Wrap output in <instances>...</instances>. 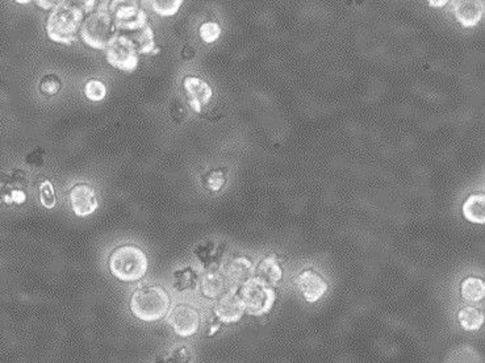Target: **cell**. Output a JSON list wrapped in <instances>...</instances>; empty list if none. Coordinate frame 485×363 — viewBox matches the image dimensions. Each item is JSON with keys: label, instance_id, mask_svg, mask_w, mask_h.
Instances as JSON below:
<instances>
[{"label": "cell", "instance_id": "4dcf8cb0", "mask_svg": "<svg viewBox=\"0 0 485 363\" xmlns=\"http://www.w3.org/2000/svg\"><path fill=\"white\" fill-rule=\"evenodd\" d=\"M25 162L30 166H33V167H40V166L44 165V151L42 149H36V151H32V153L27 155Z\"/></svg>", "mask_w": 485, "mask_h": 363}, {"label": "cell", "instance_id": "52a82bcc", "mask_svg": "<svg viewBox=\"0 0 485 363\" xmlns=\"http://www.w3.org/2000/svg\"><path fill=\"white\" fill-rule=\"evenodd\" d=\"M111 15H113L116 28L120 30L136 32L146 25V13L138 8L134 1H113Z\"/></svg>", "mask_w": 485, "mask_h": 363}, {"label": "cell", "instance_id": "9c48e42d", "mask_svg": "<svg viewBox=\"0 0 485 363\" xmlns=\"http://www.w3.org/2000/svg\"><path fill=\"white\" fill-rule=\"evenodd\" d=\"M245 311V304L238 293L234 290L224 293L214 305V313L219 321L225 324H233L240 321L242 319Z\"/></svg>", "mask_w": 485, "mask_h": 363}, {"label": "cell", "instance_id": "ffe728a7", "mask_svg": "<svg viewBox=\"0 0 485 363\" xmlns=\"http://www.w3.org/2000/svg\"><path fill=\"white\" fill-rule=\"evenodd\" d=\"M174 287L179 291H188V290H193L198 284V274L193 272L191 267L187 269H182L174 274Z\"/></svg>", "mask_w": 485, "mask_h": 363}, {"label": "cell", "instance_id": "8fae6325", "mask_svg": "<svg viewBox=\"0 0 485 363\" xmlns=\"http://www.w3.org/2000/svg\"><path fill=\"white\" fill-rule=\"evenodd\" d=\"M223 275L233 288H237L254 278L255 267L249 258L234 257L224 265Z\"/></svg>", "mask_w": 485, "mask_h": 363}, {"label": "cell", "instance_id": "83f0119b", "mask_svg": "<svg viewBox=\"0 0 485 363\" xmlns=\"http://www.w3.org/2000/svg\"><path fill=\"white\" fill-rule=\"evenodd\" d=\"M191 362V352L187 348H179L174 353L167 355H158L154 363H190Z\"/></svg>", "mask_w": 485, "mask_h": 363}, {"label": "cell", "instance_id": "d6a6232c", "mask_svg": "<svg viewBox=\"0 0 485 363\" xmlns=\"http://www.w3.org/2000/svg\"><path fill=\"white\" fill-rule=\"evenodd\" d=\"M193 54H195V51H193V48H191V46H184V51H183V57H184L186 60L193 58Z\"/></svg>", "mask_w": 485, "mask_h": 363}, {"label": "cell", "instance_id": "7a4b0ae2", "mask_svg": "<svg viewBox=\"0 0 485 363\" xmlns=\"http://www.w3.org/2000/svg\"><path fill=\"white\" fill-rule=\"evenodd\" d=\"M148 257L134 245H122L115 249L110 257L112 275L122 282H137L148 272Z\"/></svg>", "mask_w": 485, "mask_h": 363}, {"label": "cell", "instance_id": "e0dca14e", "mask_svg": "<svg viewBox=\"0 0 485 363\" xmlns=\"http://www.w3.org/2000/svg\"><path fill=\"white\" fill-rule=\"evenodd\" d=\"M463 215L468 222H485V198L483 193H472L463 203Z\"/></svg>", "mask_w": 485, "mask_h": 363}, {"label": "cell", "instance_id": "277c9868", "mask_svg": "<svg viewBox=\"0 0 485 363\" xmlns=\"http://www.w3.org/2000/svg\"><path fill=\"white\" fill-rule=\"evenodd\" d=\"M116 24L111 13L99 10L91 13L81 27L82 40L95 49H107L116 39Z\"/></svg>", "mask_w": 485, "mask_h": 363}, {"label": "cell", "instance_id": "603a6c76", "mask_svg": "<svg viewBox=\"0 0 485 363\" xmlns=\"http://www.w3.org/2000/svg\"><path fill=\"white\" fill-rule=\"evenodd\" d=\"M182 4V0H164V1L155 0V1H152L153 10L161 16L175 15Z\"/></svg>", "mask_w": 485, "mask_h": 363}, {"label": "cell", "instance_id": "5bb4252c", "mask_svg": "<svg viewBox=\"0 0 485 363\" xmlns=\"http://www.w3.org/2000/svg\"><path fill=\"white\" fill-rule=\"evenodd\" d=\"M484 12V4L479 0H460L455 4V18L463 27H475Z\"/></svg>", "mask_w": 485, "mask_h": 363}, {"label": "cell", "instance_id": "cb8c5ba5", "mask_svg": "<svg viewBox=\"0 0 485 363\" xmlns=\"http://www.w3.org/2000/svg\"><path fill=\"white\" fill-rule=\"evenodd\" d=\"M27 199V193L24 190H16V189H11L7 186H3L0 189V203L3 204H21L25 202Z\"/></svg>", "mask_w": 485, "mask_h": 363}, {"label": "cell", "instance_id": "8992f818", "mask_svg": "<svg viewBox=\"0 0 485 363\" xmlns=\"http://www.w3.org/2000/svg\"><path fill=\"white\" fill-rule=\"evenodd\" d=\"M105 54L108 63L119 70L133 71L137 68L138 51L127 34L116 36Z\"/></svg>", "mask_w": 485, "mask_h": 363}, {"label": "cell", "instance_id": "3957f363", "mask_svg": "<svg viewBox=\"0 0 485 363\" xmlns=\"http://www.w3.org/2000/svg\"><path fill=\"white\" fill-rule=\"evenodd\" d=\"M82 20L83 11L79 7L62 3L51 11V16L46 21V33L51 40L70 44L77 37Z\"/></svg>", "mask_w": 485, "mask_h": 363}, {"label": "cell", "instance_id": "1f68e13d", "mask_svg": "<svg viewBox=\"0 0 485 363\" xmlns=\"http://www.w3.org/2000/svg\"><path fill=\"white\" fill-rule=\"evenodd\" d=\"M37 4L41 6L42 8H45V10H51V8L58 7L60 4H62V1H44V0H40V1H37Z\"/></svg>", "mask_w": 485, "mask_h": 363}, {"label": "cell", "instance_id": "836d02e7", "mask_svg": "<svg viewBox=\"0 0 485 363\" xmlns=\"http://www.w3.org/2000/svg\"><path fill=\"white\" fill-rule=\"evenodd\" d=\"M447 4V1L446 0H444V1H435V0H432L430 1V6H433V7H442V6H446Z\"/></svg>", "mask_w": 485, "mask_h": 363}, {"label": "cell", "instance_id": "f1b7e54d", "mask_svg": "<svg viewBox=\"0 0 485 363\" xmlns=\"http://www.w3.org/2000/svg\"><path fill=\"white\" fill-rule=\"evenodd\" d=\"M225 182H226L225 172H224V170H220V169H217V170H212V172L207 174L204 183H205V187H207L208 190H211V191H219V190L223 189Z\"/></svg>", "mask_w": 485, "mask_h": 363}, {"label": "cell", "instance_id": "2e32d148", "mask_svg": "<svg viewBox=\"0 0 485 363\" xmlns=\"http://www.w3.org/2000/svg\"><path fill=\"white\" fill-rule=\"evenodd\" d=\"M255 278L266 283L267 286L273 287L282 281L283 278V269L279 261L275 257H266L261 262L258 263L255 269Z\"/></svg>", "mask_w": 485, "mask_h": 363}, {"label": "cell", "instance_id": "5b68a950", "mask_svg": "<svg viewBox=\"0 0 485 363\" xmlns=\"http://www.w3.org/2000/svg\"><path fill=\"white\" fill-rule=\"evenodd\" d=\"M240 296L245 304V311L252 316H262L270 312L276 298L273 287L255 276L241 286Z\"/></svg>", "mask_w": 485, "mask_h": 363}, {"label": "cell", "instance_id": "ba28073f", "mask_svg": "<svg viewBox=\"0 0 485 363\" xmlns=\"http://www.w3.org/2000/svg\"><path fill=\"white\" fill-rule=\"evenodd\" d=\"M167 323L179 337H191L199 331L200 314L191 305L181 304L169 313Z\"/></svg>", "mask_w": 485, "mask_h": 363}, {"label": "cell", "instance_id": "d4e9b609", "mask_svg": "<svg viewBox=\"0 0 485 363\" xmlns=\"http://www.w3.org/2000/svg\"><path fill=\"white\" fill-rule=\"evenodd\" d=\"M84 94H86L87 99H90V101H101L105 98L107 89H105V84L103 82L98 81V79H90L84 86Z\"/></svg>", "mask_w": 485, "mask_h": 363}, {"label": "cell", "instance_id": "4fadbf2b", "mask_svg": "<svg viewBox=\"0 0 485 363\" xmlns=\"http://www.w3.org/2000/svg\"><path fill=\"white\" fill-rule=\"evenodd\" d=\"M297 287L308 302H318L328 291V284L314 270H305L297 276Z\"/></svg>", "mask_w": 485, "mask_h": 363}, {"label": "cell", "instance_id": "9a60e30c", "mask_svg": "<svg viewBox=\"0 0 485 363\" xmlns=\"http://www.w3.org/2000/svg\"><path fill=\"white\" fill-rule=\"evenodd\" d=\"M229 286L231 283L226 281L221 272H208L202 275L200 281L202 291L207 298L214 299V298H221L224 293H229Z\"/></svg>", "mask_w": 485, "mask_h": 363}, {"label": "cell", "instance_id": "7402d4cb", "mask_svg": "<svg viewBox=\"0 0 485 363\" xmlns=\"http://www.w3.org/2000/svg\"><path fill=\"white\" fill-rule=\"evenodd\" d=\"M0 182L3 183V186H7L11 189L24 190L30 183V178L24 170H13L10 175L0 174Z\"/></svg>", "mask_w": 485, "mask_h": 363}, {"label": "cell", "instance_id": "4316f807", "mask_svg": "<svg viewBox=\"0 0 485 363\" xmlns=\"http://www.w3.org/2000/svg\"><path fill=\"white\" fill-rule=\"evenodd\" d=\"M61 79L56 74L45 75L40 82V91L44 95L53 96L61 90Z\"/></svg>", "mask_w": 485, "mask_h": 363}, {"label": "cell", "instance_id": "30bf717a", "mask_svg": "<svg viewBox=\"0 0 485 363\" xmlns=\"http://www.w3.org/2000/svg\"><path fill=\"white\" fill-rule=\"evenodd\" d=\"M70 204L71 210L77 216H90L98 208V199L93 187L86 183L74 186L70 191Z\"/></svg>", "mask_w": 485, "mask_h": 363}, {"label": "cell", "instance_id": "ac0fdd59", "mask_svg": "<svg viewBox=\"0 0 485 363\" xmlns=\"http://www.w3.org/2000/svg\"><path fill=\"white\" fill-rule=\"evenodd\" d=\"M459 323L460 326L468 331V332H474V331H479L481 328V325L484 323V316L483 313L480 312L477 308L474 307H465L459 311L458 314Z\"/></svg>", "mask_w": 485, "mask_h": 363}, {"label": "cell", "instance_id": "44dd1931", "mask_svg": "<svg viewBox=\"0 0 485 363\" xmlns=\"http://www.w3.org/2000/svg\"><path fill=\"white\" fill-rule=\"evenodd\" d=\"M137 34L134 37H129L134 44L138 53H150L154 49V33L153 30L146 24L141 30H136Z\"/></svg>", "mask_w": 485, "mask_h": 363}, {"label": "cell", "instance_id": "7c38bea8", "mask_svg": "<svg viewBox=\"0 0 485 363\" xmlns=\"http://www.w3.org/2000/svg\"><path fill=\"white\" fill-rule=\"evenodd\" d=\"M183 86L187 101L193 107V111L202 112V107L207 106L212 98L211 86L198 77H186Z\"/></svg>", "mask_w": 485, "mask_h": 363}, {"label": "cell", "instance_id": "6da1fadb", "mask_svg": "<svg viewBox=\"0 0 485 363\" xmlns=\"http://www.w3.org/2000/svg\"><path fill=\"white\" fill-rule=\"evenodd\" d=\"M170 308V296L161 286H145L131 298V311L141 321L154 323L164 317Z\"/></svg>", "mask_w": 485, "mask_h": 363}, {"label": "cell", "instance_id": "d6986e66", "mask_svg": "<svg viewBox=\"0 0 485 363\" xmlns=\"http://www.w3.org/2000/svg\"><path fill=\"white\" fill-rule=\"evenodd\" d=\"M460 293L467 302H480L484 299V282L480 278L470 276L462 283Z\"/></svg>", "mask_w": 485, "mask_h": 363}, {"label": "cell", "instance_id": "484cf974", "mask_svg": "<svg viewBox=\"0 0 485 363\" xmlns=\"http://www.w3.org/2000/svg\"><path fill=\"white\" fill-rule=\"evenodd\" d=\"M39 191H40V202L45 208L51 210L56 207L57 203V198H56V191L54 187L49 181L41 182L39 186Z\"/></svg>", "mask_w": 485, "mask_h": 363}, {"label": "cell", "instance_id": "f546056e", "mask_svg": "<svg viewBox=\"0 0 485 363\" xmlns=\"http://www.w3.org/2000/svg\"><path fill=\"white\" fill-rule=\"evenodd\" d=\"M200 37L204 42L207 44H211V42H214L220 37L221 34V28L217 23H213V21H208V23H204L200 27Z\"/></svg>", "mask_w": 485, "mask_h": 363}]
</instances>
